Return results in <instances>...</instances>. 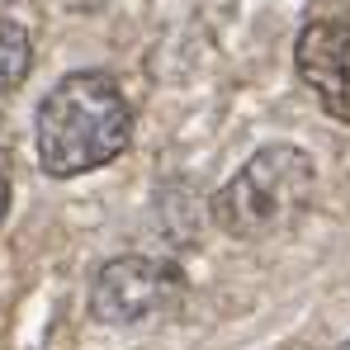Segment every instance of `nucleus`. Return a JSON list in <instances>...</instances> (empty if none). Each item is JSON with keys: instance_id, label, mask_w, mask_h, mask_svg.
I'll list each match as a JSON object with an SVG mask.
<instances>
[{"instance_id": "nucleus-5", "label": "nucleus", "mask_w": 350, "mask_h": 350, "mask_svg": "<svg viewBox=\"0 0 350 350\" xmlns=\"http://www.w3.org/2000/svg\"><path fill=\"white\" fill-rule=\"evenodd\" d=\"M29 62H33V48H29V33L10 19H0V105L24 85L29 76Z\"/></svg>"}, {"instance_id": "nucleus-4", "label": "nucleus", "mask_w": 350, "mask_h": 350, "mask_svg": "<svg viewBox=\"0 0 350 350\" xmlns=\"http://www.w3.org/2000/svg\"><path fill=\"white\" fill-rule=\"evenodd\" d=\"M298 76L322 100L332 118L350 123V19L346 14H317L298 33Z\"/></svg>"}, {"instance_id": "nucleus-9", "label": "nucleus", "mask_w": 350, "mask_h": 350, "mask_svg": "<svg viewBox=\"0 0 350 350\" xmlns=\"http://www.w3.org/2000/svg\"><path fill=\"white\" fill-rule=\"evenodd\" d=\"M341 350H350V341H346V346H341Z\"/></svg>"}, {"instance_id": "nucleus-2", "label": "nucleus", "mask_w": 350, "mask_h": 350, "mask_svg": "<svg viewBox=\"0 0 350 350\" xmlns=\"http://www.w3.org/2000/svg\"><path fill=\"white\" fill-rule=\"evenodd\" d=\"M312 189H317L312 157L293 142H270L218 189L213 218L237 241H270L308 213Z\"/></svg>"}, {"instance_id": "nucleus-1", "label": "nucleus", "mask_w": 350, "mask_h": 350, "mask_svg": "<svg viewBox=\"0 0 350 350\" xmlns=\"http://www.w3.org/2000/svg\"><path fill=\"white\" fill-rule=\"evenodd\" d=\"M38 166L53 180L100 171L133 142V109L114 76L71 71L38 105Z\"/></svg>"}, {"instance_id": "nucleus-6", "label": "nucleus", "mask_w": 350, "mask_h": 350, "mask_svg": "<svg viewBox=\"0 0 350 350\" xmlns=\"http://www.w3.org/2000/svg\"><path fill=\"white\" fill-rule=\"evenodd\" d=\"M10 189H14V180H10V157L0 152V223H5V213H10Z\"/></svg>"}, {"instance_id": "nucleus-8", "label": "nucleus", "mask_w": 350, "mask_h": 350, "mask_svg": "<svg viewBox=\"0 0 350 350\" xmlns=\"http://www.w3.org/2000/svg\"><path fill=\"white\" fill-rule=\"evenodd\" d=\"M10 5H19V0H0V14H5V10H10Z\"/></svg>"}, {"instance_id": "nucleus-3", "label": "nucleus", "mask_w": 350, "mask_h": 350, "mask_svg": "<svg viewBox=\"0 0 350 350\" xmlns=\"http://www.w3.org/2000/svg\"><path fill=\"white\" fill-rule=\"evenodd\" d=\"M185 303V275L171 260H152V256H118L95 275L90 289V312L105 327H157L180 312Z\"/></svg>"}, {"instance_id": "nucleus-7", "label": "nucleus", "mask_w": 350, "mask_h": 350, "mask_svg": "<svg viewBox=\"0 0 350 350\" xmlns=\"http://www.w3.org/2000/svg\"><path fill=\"white\" fill-rule=\"evenodd\" d=\"M62 5H66V10H100L105 0H62Z\"/></svg>"}]
</instances>
